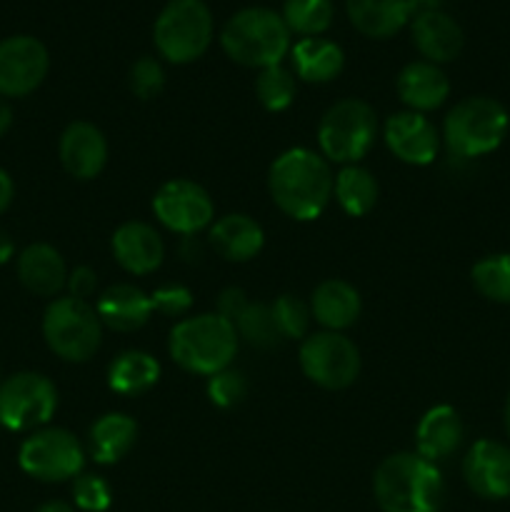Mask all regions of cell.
<instances>
[{
	"mask_svg": "<svg viewBox=\"0 0 510 512\" xmlns=\"http://www.w3.org/2000/svg\"><path fill=\"white\" fill-rule=\"evenodd\" d=\"M108 143L105 135L90 123H73L60 138V163L73 178L90 180L105 168Z\"/></svg>",
	"mask_w": 510,
	"mask_h": 512,
	"instance_id": "obj_17",
	"label": "cell"
},
{
	"mask_svg": "<svg viewBox=\"0 0 510 512\" xmlns=\"http://www.w3.org/2000/svg\"><path fill=\"white\" fill-rule=\"evenodd\" d=\"M75 505L85 512H103L110 508V488L100 475H78L73 483Z\"/></svg>",
	"mask_w": 510,
	"mask_h": 512,
	"instance_id": "obj_37",
	"label": "cell"
},
{
	"mask_svg": "<svg viewBox=\"0 0 510 512\" xmlns=\"http://www.w3.org/2000/svg\"><path fill=\"white\" fill-rule=\"evenodd\" d=\"M373 490L383 512H438L445 500L443 475L418 453L385 458L375 470Z\"/></svg>",
	"mask_w": 510,
	"mask_h": 512,
	"instance_id": "obj_2",
	"label": "cell"
},
{
	"mask_svg": "<svg viewBox=\"0 0 510 512\" xmlns=\"http://www.w3.org/2000/svg\"><path fill=\"white\" fill-rule=\"evenodd\" d=\"M310 310H313L315 320L323 328L338 330L350 328L360 315V295L350 283L338 278L323 280L318 288L313 290V300H310Z\"/></svg>",
	"mask_w": 510,
	"mask_h": 512,
	"instance_id": "obj_24",
	"label": "cell"
},
{
	"mask_svg": "<svg viewBox=\"0 0 510 512\" xmlns=\"http://www.w3.org/2000/svg\"><path fill=\"white\" fill-rule=\"evenodd\" d=\"M410 35H413V43L420 55L435 65L458 58L465 43L460 25L443 8L425 10V13L410 18Z\"/></svg>",
	"mask_w": 510,
	"mask_h": 512,
	"instance_id": "obj_16",
	"label": "cell"
},
{
	"mask_svg": "<svg viewBox=\"0 0 510 512\" xmlns=\"http://www.w3.org/2000/svg\"><path fill=\"white\" fill-rule=\"evenodd\" d=\"M43 335L58 358L68 363H85L98 353L103 323L85 300L58 298L45 310Z\"/></svg>",
	"mask_w": 510,
	"mask_h": 512,
	"instance_id": "obj_8",
	"label": "cell"
},
{
	"mask_svg": "<svg viewBox=\"0 0 510 512\" xmlns=\"http://www.w3.org/2000/svg\"><path fill=\"white\" fill-rule=\"evenodd\" d=\"M113 255L120 268L133 275H148L163 263V240L148 223L130 220L123 223L113 235Z\"/></svg>",
	"mask_w": 510,
	"mask_h": 512,
	"instance_id": "obj_18",
	"label": "cell"
},
{
	"mask_svg": "<svg viewBox=\"0 0 510 512\" xmlns=\"http://www.w3.org/2000/svg\"><path fill=\"white\" fill-rule=\"evenodd\" d=\"M128 83H130V90H133L140 100H150L155 98V95H160V90H163L165 73L163 68H160L158 60L145 55V58L135 60L133 63V68H130V75H128Z\"/></svg>",
	"mask_w": 510,
	"mask_h": 512,
	"instance_id": "obj_36",
	"label": "cell"
},
{
	"mask_svg": "<svg viewBox=\"0 0 510 512\" xmlns=\"http://www.w3.org/2000/svg\"><path fill=\"white\" fill-rule=\"evenodd\" d=\"M348 18L368 38H390L410 23L408 0H348Z\"/></svg>",
	"mask_w": 510,
	"mask_h": 512,
	"instance_id": "obj_25",
	"label": "cell"
},
{
	"mask_svg": "<svg viewBox=\"0 0 510 512\" xmlns=\"http://www.w3.org/2000/svg\"><path fill=\"white\" fill-rule=\"evenodd\" d=\"M270 308H273V318L280 330V338L283 340L305 338L310 325V310L303 300L295 298V295H280Z\"/></svg>",
	"mask_w": 510,
	"mask_h": 512,
	"instance_id": "obj_34",
	"label": "cell"
},
{
	"mask_svg": "<svg viewBox=\"0 0 510 512\" xmlns=\"http://www.w3.org/2000/svg\"><path fill=\"white\" fill-rule=\"evenodd\" d=\"M508 110L488 95H473L455 105L443 125V138L455 158L493 153L508 133Z\"/></svg>",
	"mask_w": 510,
	"mask_h": 512,
	"instance_id": "obj_5",
	"label": "cell"
},
{
	"mask_svg": "<svg viewBox=\"0 0 510 512\" xmlns=\"http://www.w3.org/2000/svg\"><path fill=\"white\" fill-rule=\"evenodd\" d=\"M155 218L168 230L180 235H193L213 223V200L208 190L193 180H170L153 198Z\"/></svg>",
	"mask_w": 510,
	"mask_h": 512,
	"instance_id": "obj_12",
	"label": "cell"
},
{
	"mask_svg": "<svg viewBox=\"0 0 510 512\" xmlns=\"http://www.w3.org/2000/svg\"><path fill=\"white\" fill-rule=\"evenodd\" d=\"M300 368L320 388L343 390L358 378L360 353L350 338L325 330V333H313L303 340Z\"/></svg>",
	"mask_w": 510,
	"mask_h": 512,
	"instance_id": "obj_11",
	"label": "cell"
},
{
	"mask_svg": "<svg viewBox=\"0 0 510 512\" xmlns=\"http://www.w3.org/2000/svg\"><path fill=\"white\" fill-rule=\"evenodd\" d=\"M235 330L255 348H275L283 340L278 325H275L273 308L265 303H248L243 315L235 320Z\"/></svg>",
	"mask_w": 510,
	"mask_h": 512,
	"instance_id": "obj_32",
	"label": "cell"
},
{
	"mask_svg": "<svg viewBox=\"0 0 510 512\" xmlns=\"http://www.w3.org/2000/svg\"><path fill=\"white\" fill-rule=\"evenodd\" d=\"M245 395H248V380L238 370H220V373L210 375L208 380V398L213 400V405L218 408H235L238 403H243Z\"/></svg>",
	"mask_w": 510,
	"mask_h": 512,
	"instance_id": "obj_35",
	"label": "cell"
},
{
	"mask_svg": "<svg viewBox=\"0 0 510 512\" xmlns=\"http://www.w3.org/2000/svg\"><path fill=\"white\" fill-rule=\"evenodd\" d=\"M170 355L180 368L198 375H215L238 353V330L218 313L185 318L170 330Z\"/></svg>",
	"mask_w": 510,
	"mask_h": 512,
	"instance_id": "obj_3",
	"label": "cell"
},
{
	"mask_svg": "<svg viewBox=\"0 0 510 512\" xmlns=\"http://www.w3.org/2000/svg\"><path fill=\"white\" fill-rule=\"evenodd\" d=\"M248 308V298H245V293L240 288H228L220 293L218 298V315H223L228 323L235 325V320L243 315V310Z\"/></svg>",
	"mask_w": 510,
	"mask_h": 512,
	"instance_id": "obj_39",
	"label": "cell"
},
{
	"mask_svg": "<svg viewBox=\"0 0 510 512\" xmlns=\"http://www.w3.org/2000/svg\"><path fill=\"white\" fill-rule=\"evenodd\" d=\"M15 253V245H13V238H10L5 230H0V265L8 263L10 258H13Z\"/></svg>",
	"mask_w": 510,
	"mask_h": 512,
	"instance_id": "obj_42",
	"label": "cell"
},
{
	"mask_svg": "<svg viewBox=\"0 0 510 512\" xmlns=\"http://www.w3.org/2000/svg\"><path fill=\"white\" fill-rule=\"evenodd\" d=\"M220 45L245 68L280 65L290 50V30L283 15L270 8H243L225 23Z\"/></svg>",
	"mask_w": 510,
	"mask_h": 512,
	"instance_id": "obj_4",
	"label": "cell"
},
{
	"mask_svg": "<svg viewBox=\"0 0 510 512\" xmlns=\"http://www.w3.org/2000/svg\"><path fill=\"white\" fill-rule=\"evenodd\" d=\"M18 463L30 478L43 483H63L83 473L85 453L73 433L63 428L35 430L20 445Z\"/></svg>",
	"mask_w": 510,
	"mask_h": 512,
	"instance_id": "obj_9",
	"label": "cell"
},
{
	"mask_svg": "<svg viewBox=\"0 0 510 512\" xmlns=\"http://www.w3.org/2000/svg\"><path fill=\"white\" fill-rule=\"evenodd\" d=\"M385 143L403 163L430 165L438 155L440 135L438 128L423 113L405 110V113H395L388 118Z\"/></svg>",
	"mask_w": 510,
	"mask_h": 512,
	"instance_id": "obj_15",
	"label": "cell"
},
{
	"mask_svg": "<svg viewBox=\"0 0 510 512\" xmlns=\"http://www.w3.org/2000/svg\"><path fill=\"white\" fill-rule=\"evenodd\" d=\"M160 378V365L143 350H125L110 363L108 385L120 395L148 393Z\"/></svg>",
	"mask_w": 510,
	"mask_h": 512,
	"instance_id": "obj_28",
	"label": "cell"
},
{
	"mask_svg": "<svg viewBox=\"0 0 510 512\" xmlns=\"http://www.w3.org/2000/svg\"><path fill=\"white\" fill-rule=\"evenodd\" d=\"M58 408V390L40 373H15L0 383V425L23 433L48 423Z\"/></svg>",
	"mask_w": 510,
	"mask_h": 512,
	"instance_id": "obj_10",
	"label": "cell"
},
{
	"mask_svg": "<svg viewBox=\"0 0 510 512\" xmlns=\"http://www.w3.org/2000/svg\"><path fill=\"white\" fill-rule=\"evenodd\" d=\"M155 48L170 63H193L213 40V15L203 0H170L155 20Z\"/></svg>",
	"mask_w": 510,
	"mask_h": 512,
	"instance_id": "obj_7",
	"label": "cell"
},
{
	"mask_svg": "<svg viewBox=\"0 0 510 512\" xmlns=\"http://www.w3.org/2000/svg\"><path fill=\"white\" fill-rule=\"evenodd\" d=\"M400 100L408 105L413 113H425V110H435L445 103L450 93L448 75L428 60H415L400 70L398 80H395Z\"/></svg>",
	"mask_w": 510,
	"mask_h": 512,
	"instance_id": "obj_19",
	"label": "cell"
},
{
	"mask_svg": "<svg viewBox=\"0 0 510 512\" xmlns=\"http://www.w3.org/2000/svg\"><path fill=\"white\" fill-rule=\"evenodd\" d=\"M18 278L30 293L50 298L68 285V270H65L63 258L53 245L35 243L20 253Z\"/></svg>",
	"mask_w": 510,
	"mask_h": 512,
	"instance_id": "obj_22",
	"label": "cell"
},
{
	"mask_svg": "<svg viewBox=\"0 0 510 512\" xmlns=\"http://www.w3.org/2000/svg\"><path fill=\"white\" fill-rule=\"evenodd\" d=\"M50 58L45 45L33 35L0 40V95L23 98L45 80Z\"/></svg>",
	"mask_w": 510,
	"mask_h": 512,
	"instance_id": "obj_13",
	"label": "cell"
},
{
	"mask_svg": "<svg viewBox=\"0 0 510 512\" xmlns=\"http://www.w3.org/2000/svg\"><path fill=\"white\" fill-rule=\"evenodd\" d=\"M13 195H15L13 178H10V175L0 168V215L10 208V203H13Z\"/></svg>",
	"mask_w": 510,
	"mask_h": 512,
	"instance_id": "obj_41",
	"label": "cell"
},
{
	"mask_svg": "<svg viewBox=\"0 0 510 512\" xmlns=\"http://www.w3.org/2000/svg\"><path fill=\"white\" fill-rule=\"evenodd\" d=\"M295 75L305 83H328L343 73L345 55L338 43L325 38H303L290 50Z\"/></svg>",
	"mask_w": 510,
	"mask_h": 512,
	"instance_id": "obj_26",
	"label": "cell"
},
{
	"mask_svg": "<svg viewBox=\"0 0 510 512\" xmlns=\"http://www.w3.org/2000/svg\"><path fill=\"white\" fill-rule=\"evenodd\" d=\"M95 285H98V275L93 273L90 268L80 265L75 268L73 273L68 275V288H70V298L85 300L95 293Z\"/></svg>",
	"mask_w": 510,
	"mask_h": 512,
	"instance_id": "obj_40",
	"label": "cell"
},
{
	"mask_svg": "<svg viewBox=\"0 0 510 512\" xmlns=\"http://www.w3.org/2000/svg\"><path fill=\"white\" fill-rule=\"evenodd\" d=\"M505 430H508V435H510V398H508V403H505Z\"/></svg>",
	"mask_w": 510,
	"mask_h": 512,
	"instance_id": "obj_45",
	"label": "cell"
},
{
	"mask_svg": "<svg viewBox=\"0 0 510 512\" xmlns=\"http://www.w3.org/2000/svg\"><path fill=\"white\" fill-rule=\"evenodd\" d=\"M138 438V425L123 413H108L90 428L88 450L95 463L110 465L130 453Z\"/></svg>",
	"mask_w": 510,
	"mask_h": 512,
	"instance_id": "obj_27",
	"label": "cell"
},
{
	"mask_svg": "<svg viewBox=\"0 0 510 512\" xmlns=\"http://www.w3.org/2000/svg\"><path fill=\"white\" fill-rule=\"evenodd\" d=\"M333 190L340 208L348 215H353V218L370 213L375 200H378V183H375L373 175L365 168H360V165H345L338 173V178H335Z\"/></svg>",
	"mask_w": 510,
	"mask_h": 512,
	"instance_id": "obj_29",
	"label": "cell"
},
{
	"mask_svg": "<svg viewBox=\"0 0 510 512\" xmlns=\"http://www.w3.org/2000/svg\"><path fill=\"white\" fill-rule=\"evenodd\" d=\"M473 285L493 303H510V253L488 255L473 265Z\"/></svg>",
	"mask_w": 510,
	"mask_h": 512,
	"instance_id": "obj_31",
	"label": "cell"
},
{
	"mask_svg": "<svg viewBox=\"0 0 510 512\" xmlns=\"http://www.w3.org/2000/svg\"><path fill=\"white\" fill-rule=\"evenodd\" d=\"M378 135V115L365 100L348 98L330 105L318 125L320 150L328 160L355 165L368 155Z\"/></svg>",
	"mask_w": 510,
	"mask_h": 512,
	"instance_id": "obj_6",
	"label": "cell"
},
{
	"mask_svg": "<svg viewBox=\"0 0 510 512\" xmlns=\"http://www.w3.org/2000/svg\"><path fill=\"white\" fill-rule=\"evenodd\" d=\"M463 420L458 410L450 405H435L420 418L418 430H415V443H418V455H423L430 463L450 458L463 443Z\"/></svg>",
	"mask_w": 510,
	"mask_h": 512,
	"instance_id": "obj_20",
	"label": "cell"
},
{
	"mask_svg": "<svg viewBox=\"0 0 510 512\" xmlns=\"http://www.w3.org/2000/svg\"><path fill=\"white\" fill-rule=\"evenodd\" d=\"M10 125H13V110H10V105L5 100H0V138L8 133Z\"/></svg>",
	"mask_w": 510,
	"mask_h": 512,
	"instance_id": "obj_43",
	"label": "cell"
},
{
	"mask_svg": "<svg viewBox=\"0 0 510 512\" xmlns=\"http://www.w3.org/2000/svg\"><path fill=\"white\" fill-rule=\"evenodd\" d=\"M255 93L263 103L265 110H285L295 100V78L288 68L283 65H270L258 73L255 80Z\"/></svg>",
	"mask_w": 510,
	"mask_h": 512,
	"instance_id": "obj_33",
	"label": "cell"
},
{
	"mask_svg": "<svg viewBox=\"0 0 510 512\" xmlns=\"http://www.w3.org/2000/svg\"><path fill=\"white\" fill-rule=\"evenodd\" d=\"M263 240V228L243 213L225 215L210 228V243H213L215 253L230 263H245V260L255 258L263 248Z\"/></svg>",
	"mask_w": 510,
	"mask_h": 512,
	"instance_id": "obj_23",
	"label": "cell"
},
{
	"mask_svg": "<svg viewBox=\"0 0 510 512\" xmlns=\"http://www.w3.org/2000/svg\"><path fill=\"white\" fill-rule=\"evenodd\" d=\"M150 300H153V310L170 315V318H180L193 305V295L183 285H165V288H158L150 295Z\"/></svg>",
	"mask_w": 510,
	"mask_h": 512,
	"instance_id": "obj_38",
	"label": "cell"
},
{
	"mask_svg": "<svg viewBox=\"0 0 510 512\" xmlns=\"http://www.w3.org/2000/svg\"><path fill=\"white\" fill-rule=\"evenodd\" d=\"M95 313H98L100 323L108 325L110 330L133 333L148 323L150 313H153V300L135 285H113L100 295Z\"/></svg>",
	"mask_w": 510,
	"mask_h": 512,
	"instance_id": "obj_21",
	"label": "cell"
},
{
	"mask_svg": "<svg viewBox=\"0 0 510 512\" xmlns=\"http://www.w3.org/2000/svg\"><path fill=\"white\" fill-rule=\"evenodd\" d=\"M333 173L318 153L290 148L270 165L268 188L275 205L293 220H315L333 195Z\"/></svg>",
	"mask_w": 510,
	"mask_h": 512,
	"instance_id": "obj_1",
	"label": "cell"
},
{
	"mask_svg": "<svg viewBox=\"0 0 510 512\" xmlns=\"http://www.w3.org/2000/svg\"><path fill=\"white\" fill-rule=\"evenodd\" d=\"M463 478L485 500L510 498V448L495 440H478L463 460Z\"/></svg>",
	"mask_w": 510,
	"mask_h": 512,
	"instance_id": "obj_14",
	"label": "cell"
},
{
	"mask_svg": "<svg viewBox=\"0 0 510 512\" xmlns=\"http://www.w3.org/2000/svg\"><path fill=\"white\" fill-rule=\"evenodd\" d=\"M283 20L290 33L303 38H320L333 23V3L330 0H285Z\"/></svg>",
	"mask_w": 510,
	"mask_h": 512,
	"instance_id": "obj_30",
	"label": "cell"
},
{
	"mask_svg": "<svg viewBox=\"0 0 510 512\" xmlns=\"http://www.w3.org/2000/svg\"><path fill=\"white\" fill-rule=\"evenodd\" d=\"M35 512H75V510L70 508V505L58 503V500H55V503H45L43 508H38Z\"/></svg>",
	"mask_w": 510,
	"mask_h": 512,
	"instance_id": "obj_44",
	"label": "cell"
}]
</instances>
